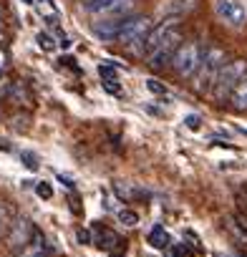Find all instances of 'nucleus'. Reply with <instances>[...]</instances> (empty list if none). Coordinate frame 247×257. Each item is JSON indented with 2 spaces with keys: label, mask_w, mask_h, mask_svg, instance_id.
I'll return each mask as SVG.
<instances>
[{
  "label": "nucleus",
  "mask_w": 247,
  "mask_h": 257,
  "mask_svg": "<svg viewBox=\"0 0 247 257\" xmlns=\"http://www.w3.org/2000/svg\"><path fill=\"white\" fill-rule=\"evenodd\" d=\"M23 159H26V164H28L31 169H36V162H33V157H31V154H23Z\"/></svg>",
  "instance_id": "nucleus-22"
},
{
  "label": "nucleus",
  "mask_w": 247,
  "mask_h": 257,
  "mask_svg": "<svg viewBox=\"0 0 247 257\" xmlns=\"http://www.w3.org/2000/svg\"><path fill=\"white\" fill-rule=\"evenodd\" d=\"M169 257H189V247H187L184 242L169 244Z\"/></svg>",
  "instance_id": "nucleus-16"
},
{
  "label": "nucleus",
  "mask_w": 247,
  "mask_h": 257,
  "mask_svg": "<svg viewBox=\"0 0 247 257\" xmlns=\"http://www.w3.org/2000/svg\"><path fill=\"white\" fill-rule=\"evenodd\" d=\"M182 46V31H177L174 36H169L164 43H159L154 51H149L147 53V63L152 66V68H164V66H172V58H174V53H177V48Z\"/></svg>",
  "instance_id": "nucleus-5"
},
{
  "label": "nucleus",
  "mask_w": 247,
  "mask_h": 257,
  "mask_svg": "<svg viewBox=\"0 0 247 257\" xmlns=\"http://www.w3.org/2000/svg\"><path fill=\"white\" fill-rule=\"evenodd\" d=\"M147 88H149V91H154V93H162V96L167 93V88H164L162 83H157L154 78H149V81H147Z\"/></svg>",
  "instance_id": "nucleus-18"
},
{
  "label": "nucleus",
  "mask_w": 247,
  "mask_h": 257,
  "mask_svg": "<svg viewBox=\"0 0 247 257\" xmlns=\"http://www.w3.org/2000/svg\"><path fill=\"white\" fill-rule=\"evenodd\" d=\"M33 234H36V229H33V224H31V219H16V224H13V229H11V234H8V247L11 249H26L28 247V242L33 239Z\"/></svg>",
  "instance_id": "nucleus-7"
},
{
  "label": "nucleus",
  "mask_w": 247,
  "mask_h": 257,
  "mask_svg": "<svg viewBox=\"0 0 247 257\" xmlns=\"http://www.w3.org/2000/svg\"><path fill=\"white\" fill-rule=\"evenodd\" d=\"M36 192H38V194H41V197H46V199H48V197H51V194H53V189H51V187H48V184H46V182H41V184H38V187H36Z\"/></svg>",
  "instance_id": "nucleus-20"
},
{
  "label": "nucleus",
  "mask_w": 247,
  "mask_h": 257,
  "mask_svg": "<svg viewBox=\"0 0 247 257\" xmlns=\"http://www.w3.org/2000/svg\"><path fill=\"white\" fill-rule=\"evenodd\" d=\"M38 46H41L43 51H53V48H56V41H53L48 33H38Z\"/></svg>",
  "instance_id": "nucleus-17"
},
{
  "label": "nucleus",
  "mask_w": 247,
  "mask_h": 257,
  "mask_svg": "<svg viewBox=\"0 0 247 257\" xmlns=\"http://www.w3.org/2000/svg\"><path fill=\"white\" fill-rule=\"evenodd\" d=\"M184 123H187L189 128H199V126H202V118H199L197 113H189V116L184 118Z\"/></svg>",
  "instance_id": "nucleus-19"
},
{
  "label": "nucleus",
  "mask_w": 247,
  "mask_h": 257,
  "mask_svg": "<svg viewBox=\"0 0 247 257\" xmlns=\"http://www.w3.org/2000/svg\"><path fill=\"white\" fill-rule=\"evenodd\" d=\"M118 219L127 224V227H137V224H139V214H137L134 209H129V207H121V209H118Z\"/></svg>",
  "instance_id": "nucleus-14"
},
{
  "label": "nucleus",
  "mask_w": 247,
  "mask_h": 257,
  "mask_svg": "<svg viewBox=\"0 0 247 257\" xmlns=\"http://www.w3.org/2000/svg\"><path fill=\"white\" fill-rule=\"evenodd\" d=\"M121 23H124V21H106V23H96V26H93V33H96L101 41H116Z\"/></svg>",
  "instance_id": "nucleus-9"
},
{
  "label": "nucleus",
  "mask_w": 247,
  "mask_h": 257,
  "mask_svg": "<svg viewBox=\"0 0 247 257\" xmlns=\"http://www.w3.org/2000/svg\"><path fill=\"white\" fill-rule=\"evenodd\" d=\"M98 73H101V78H103V86L111 91V93H118V86H116V68L111 66V63H101L98 66Z\"/></svg>",
  "instance_id": "nucleus-12"
},
{
  "label": "nucleus",
  "mask_w": 247,
  "mask_h": 257,
  "mask_svg": "<svg viewBox=\"0 0 247 257\" xmlns=\"http://www.w3.org/2000/svg\"><path fill=\"white\" fill-rule=\"evenodd\" d=\"M149 244H152L154 249H169L172 237H169V232H167L162 224H157V227H152V232H149Z\"/></svg>",
  "instance_id": "nucleus-10"
},
{
  "label": "nucleus",
  "mask_w": 247,
  "mask_h": 257,
  "mask_svg": "<svg viewBox=\"0 0 247 257\" xmlns=\"http://www.w3.org/2000/svg\"><path fill=\"white\" fill-rule=\"evenodd\" d=\"M0 36H3V23H0Z\"/></svg>",
  "instance_id": "nucleus-24"
},
{
  "label": "nucleus",
  "mask_w": 247,
  "mask_h": 257,
  "mask_svg": "<svg viewBox=\"0 0 247 257\" xmlns=\"http://www.w3.org/2000/svg\"><path fill=\"white\" fill-rule=\"evenodd\" d=\"M197 6V0H174V3L167 8V13H174L172 18H179V16H184V13H189L192 8Z\"/></svg>",
  "instance_id": "nucleus-13"
},
{
  "label": "nucleus",
  "mask_w": 247,
  "mask_h": 257,
  "mask_svg": "<svg viewBox=\"0 0 247 257\" xmlns=\"http://www.w3.org/2000/svg\"><path fill=\"white\" fill-rule=\"evenodd\" d=\"M202 58H204L202 43H199V41H184V43L177 48L174 58H172V68H174V73H177L179 78H192V76L197 73Z\"/></svg>",
  "instance_id": "nucleus-3"
},
{
  "label": "nucleus",
  "mask_w": 247,
  "mask_h": 257,
  "mask_svg": "<svg viewBox=\"0 0 247 257\" xmlns=\"http://www.w3.org/2000/svg\"><path fill=\"white\" fill-rule=\"evenodd\" d=\"M154 26H152V21L149 18H144V16H137V18H124V23H121V28H118V36H116V41L121 43V46H142V51H144V41H147V36H149V31H152Z\"/></svg>",
  "instance_id": "nucleus-4"
},
{
  "label": "nucleus",
  "mask_w": 247,
  "mask_h": 257,
  "mask_svg": "<svg viewBox=\"0 0 247 257\" xmlns=\"http://www.w3.org/2000/svg\"><path fill=\"white\" fill-rule=\"evenodd\" d=\"M121 3V0H91L88 3V11L91 13H101V11H111Z\"/></svg>",
  "instance_id": "nucleus-15"
},
{
  "label": "nucleus",
  "mask_w": 247,
  "mask_h": 257,
  "mask_svg": "<svg viewBox=\"0 0 247 257\" xmlns=\"http://www.w3.org/2000/svg\"><path fill=\"white\" fill-rule=\"evenodd\" d=\"M78 239H81V244H88V242H91V234L83 232V229H78Z\"/></svg>",
  "instance_id": "nucleus-21"
},
{
  "label": "nucleus",
  "mask_w": 247,
  "mask_h": 257,
  "mask_svg": "<svg viewBox=\"0 0 247 257\" xmlns=\"http://www.w3.org/2000/svg\"><path fill=\"white\" fill-rule=\"evenodd\" d=\"M96 242H98V247L106 249V252H116V249H121V247H127V244H124V239H121L113 229H108V227H98V229H96Z\"/></svg>",
  "instance_id": "nucleus-8"
},
{
  "label": "nucleus",
  "mask_w": 247,
  "mask_h": 257,
  "mask_svg": "<svg viewBox=\"0 0 247 257\" xmlns=\"http://www.w3.org/2000/svg\"><path fill=\"white\" fill-rule=\"evenodd\" d=\"M214 13L229 28H242L247 23V8L239 3V0H217V3H214Z\"/></svg>",
  "instance_id": "nucleus-6"
},
{
  "label": "nucleus",
  "mask_w": 247,
  "mask_h": 257,
  "mask_svg": "<svg viewBox=\"0 0 247 257\" xmlns=\"http://www.w3.org/2000/svg\"><path fill=\"white\" fill-rule=\"evenodd\" d=\"M229 106H232L234 111H247V76H244V78L239 81V86L232 91Z\"/></svg>",
  "instance_id": "nucleus-11"
},
{
  "label": "nucleus",
  "mask_w": 247,
  "mask_h": 257,
  "mask_svg": "<svg viewBox=\"0 0 247 257\" xmlns=\"http://www.w3.org/2000/svg\"><path fill=\"white\" fill-rule=\"evenodd\" d=\"M247 76V61L244 58H234V61H227L224 63V68L219 71V76H217V81H214V86H212V98L214 101H219V103H224V101H229V96H232V91L239 86V81Z\"/></svg>",
  "instance_id": "nucleus-2"
},
{
  "label": "nucleus",
  "mask_w": 247,
  "mask_h": 257,
  "mask_svg": "<svg viewBox=\"0 0 247 257\" xmlns=\"http://www.w3.org/2000/svg\"><path fill=\"white\" fill-rule=\"evenodd\" d=\"M3 68H6V53L0 51V71H3Z\"/></svg>",
  "instance_id": "nucleus-23"
},
{
  "label": "nucleus",
  "mask_w": 247,
  "mask_h": 257,
  "mask_svg": "<svg viewBox=\"0 0 247 257\" xmlns=\"http://www.w3.org/2000/svg\"><path fill=\"white\" fill-rule=\"evenodd\" d=\"M224 63H227V53L222 48H207L197 73L192 76V88L197 93H209L217 76H219V71L224 68Z\"/></svg>",
  "instance_id": "nucleus-1"
}]
</instances>
